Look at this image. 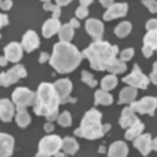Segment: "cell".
Wrapping results in <instances>:
<instances>
[{
    "instance_id": "obj_1",
    "label": "cell",
    "mask_w": 157,
    "mask_h": 157,
    "mask_svg": "<svg viewBox=\"0 0 157 157\" xmlns=\"http://www.w3.org/2000/svg\"><path fill=\"white\" fill-rule=\"evenodd\" d=\"M83 59V55L75 45L67 42H58L54 46L49 64L59 73H69L75 69Z\"/></svg>"
},
{
    "instance_id": "obj_2",
    "label": "cell",
    "mask_w": 157,
    "mask_h": 157,
    "mask_svg": "<svg viewBox=\"0 0 157 157\" xmlns=\"http://www.w3.org/2000/svg\"><path fill=\"white\" fill-rule=\"evenodd\" d=\"M117 54L118 47L116 45H111L109 42L102 40L91 43L82 52L83 58L89 60L91 68L98 71L107 70L111 63L116 59Z\"/></svg>"
},
{
    "instance_id": "obj_3",
    "label": "cell",
    "mask_w": 157,
    "mask_h": 157,
    "mask_svg": "<svg viewBox=\"0 0 157 157\" xmlns=\"http://www.w3.org/2000/svg\"><path fill=\"white\" fill-rule=\"evenodd\" d=\"M34 111L37 115H43L49 121L57 120L59 113L60 98L58 97L54 84L42 83L38 87Z\"/></svg>"
},
{
    "instance_id": "obj_4",
    "label": "cell",
    "mask_w": 157,
    "mask_h": 157,
    "mask_svg": "<svg viewBox=\"0 0 157 157\" xmlns=\"http://www.w3.org/2000/svg\"><path fill=\"white\" fill-rule=\"evenodd\" d=\"M102 113L95 108L90 109L81 121V126L75 129V134L78 137L87 138L90 140L101 138L110 130L111 126L109 124L102 125Z\"/></svg>"
},
{
    "instance_id": "obj_5",
    "label": "cell",
    "mask_w": 157,
    "mask_h": 157,
    "mask_svg": "<svg viewBox=\"0 0 157 157\" xmlns=\"http://www.w3.org/2000/svg\"><path fill=\"white\" fill-rule=\"evenodd\" d=\"M36 93L30 91L29 88L18 87L12 94L13 103L16 105L17 111L25 110L26 107L35 105L36 103Z\"/></svg>"
},
{
    "instance_id": "obj_6",
    "label": "cell",
    "mask_w": 157,
    "mask_h": 157,
    "mask_svg": "<svg viewBox=\"0 0 157 157\" xmlns=\"http://www.w3.org/2000/svg\"><path fill=\"white\" fill-rule=\"evenodd\" d=\"M63 139L58 135H48L43 137L39 143V152L48 156L56 155L62 149Z\"/></svg>"
},
{
    "instance_id": "obj_7",
    "label": "cell",
    "mask_w": 157,
    "mask_h": 157,
    "mask_svg": "<svg viewBox=\"0 0 157 157\" xmlns=\"http://www.w3.org/2000/svg\"><path fill=\"white\" fill-rule=\"evenodd\" d=\"M123 82L127 83L133 88H141V89H147L150 80L147 75H144L141 72L140 68L138 67L137 64L134 65L133 70L130 75H128L127 77L123 78Z\"/></svg>"
},
{
    "instance_id": "obj_8",
    "label": "cell",
    "mask_w": 157,
    "mask_h": 157,
    "mask_svg": "<svg viewBox=\"0 0 157 157\" xmlns=\"http://www.w3.org/2000/svg\"><path fill=\"white\" fill-rule=\"evenodd\" d=\"M130 108L134 112H138L140 114L154 115V111L157 108V98L154 97H145L138 102L131 103Z\"/></svg>"
},
{
    "instance_id": "obj_9",
    "label": "cell",
    "mask_w": 157,
    "mask_h": 157,
    "mask_svg": "<svg viewBox=\"0 0 157 157\" xmlns=\"http://www.w3.org/2000/svg\"><path fill=\"white\" fill-rule=\"evenodd\" d=\"M27 75V72L23 67V65H16L10 69L7 72H2L1 77H0V81H1V85L3 87H7V86L17 83L20 78H25Z\"/></svg>"
},
{
    "instance_id": "obj_10",
    "label": "cell",
    "mask_w": 157,
    "mask_h": 157,
    "mask_svg": "<svg viewBox=\"0 0 157 157\" xmlns=\"http://www.w3.org/2000/svg\"><path fill=\"white\" fill-rule=\"evenodd\" d=\"M54 87L58 97L60 98L61 104L75 102V98H72L70 97V92L72 90V83L68 78H61V80L57 81L54 84Z\"/></svg>"
},
{
    "instance_id": "obj_11",
    "label": "cell",
    "mask_w": 157,
    "mask_h": 157,
    "mask_svg": "<svg viewBox=\"0 0 157 157\" xmlns=\"http://www.w3.org/2000/svg\"><path fill=\"white\" fill-rule=\"evenodd\" d=\"M23 56V47L17 42H12L4 47V57L13 63L19 62Z\"/></svg>"
},
{
    "instance_id": "obj_12",
    "label": "cell",
    "mask_w": 157,
    "mask_h": 157,
    "mask_svg": "<svg viewBox=\"0 0 157 157\" xmlns=\"http://www.w3.org/2000/svg\"><path fill=\"white\" fill-rule=\"evenodd\" d=\"M85 27L88 34H89L95 41H98V40L102 39L103 33H104V24L100 20L94 19V18L88 19L87 21H86Z\"/></svg>"
},
{
    "instance_id": "obj_13",
    "label": "cell",
    "mask_w": 157,
    "mask_h": 157,
    "mask_svg": "<svg viewBox=\"0 0 157 157\" xmlns=\"http://www.w3.org/2000/svg\"><path fill=\"white\" fill-rule=\"evenodd\" d=\"M21 45L23 49L27 52H32L33 50L37 49L40 45V40L36 32L34 30H27L22 38Z\"/></svg>"
},
{
    "instance_id": "obj_14",
    "label": "cell",
    "mask_w": 157,
    "mask_h": 157,
    "mask_svg": "<svg viewBox=\"0 0 157 157\" xmlns=\"http://www.w3.org/2000/svg\"><path fill=\"white\" fill-rule=\"evenodd\" d=\"M128 11L127 3H115L107 10V12L104 14V20L110 21V20L125 17Z\"/></svg>"
},
{
    "instance_id": "obj_15",
    "label": "cell",
    "mask_w": 157,
    "mask_h": 157,
    "mask_svg": "<svg viewBox=\"0 0 157 157\" xmlns=\"http://www.w3.org/2000/svg\"><path fill=\"white\" fill-rule=\"evenodd\" d=\"M133 146L143 154L147 156L152 151V138L150 134H143L134 139Z\"/></svg>"
},
{
    "instance_id": "obj_16",
    "label": "cell",
    "mask_w": 157,
    "mask_h": 157,
    "mask_svg": "<svg viewBox=\"0 0 157 157\" xmlns=\"http://www.w3.org/2000/svg\"><path fill=\"white\" fill-rule=\"evenodd\" d=\"M0 145H1V157H10L12 155L15 145V140L13 136L6 133H1Z\"/></svg>"
},
{
    "instance_id": "obj_17",
    "label": "cell",
    "mask_w": 157,
    "mask_h": 157,
    "mask_svg": "<svg viewBox=\"0 0 157 157\" xmlns=\"http://www.w3.org/2000/svg\"><path fill=\"white\" fill-rule=\"evenodd\" d=\"M137 121H139V118L135 115V112L130 107H126L121 111V116L120 118V125L121 128H130Z\"/></svg>"
},
{
    "instance_id": "obj_18",
    "label": "cell",
    "mask_w": 157,
    "mask_h": 157,
    "mask_svg": "<svg viewBox=\"0 0 157 157\" xmlns=\"http://www.w3.org/2000/svg\"><path fill=\"white\" fill-rule=\"evenodd\" d=\"M61 27H62V25H61V22L59 21V19H55V18L48 19L43 24L42 34L45 38H50L54 36L55 34L59 33Z\"/></svg>"
},
{
    "instance_id": "obj_19",
    "label": "cell",
    "mask_w": 157,
    "mask_h": 157,
    "mask_svg": "<svg viewBox=\"0 0 157 157\" xmlns=\"http://www.w3.org/2000/svg\"><path fill=\"white\" fill-rule=\"evenodd\" d=\"M0 116L3 121H11L15 114V107L11 101L7 98H2L0 102Z\"/></svg>"
},
{
    "instance_id": "obj_20",
    "label": "cell",
    "mask_w": 157,
    "mask_h": 157,
    "mask_svg": "<svg viewBox=\"0 0 157 157\" xmlns=\"http://www.w3.org/2000/svg\"><path fill=\"white\" fill-rule=\"evenodd\" d=\"M128 146L124 141H115L110 146L108 151L109 157H126L128 155Z\"/></svg>"
},
{
    "instance_id": "obj_21",
    "label": "cell",
    "mask_w": 157,
    "mask_h": 157,
    "mask_svg": "<svg viewBox=\"0 0 157 157\" xmlns=\"http://www.w3.org/2000/svg\"><path fill=\"white\" fill-rule=\"evenodd\" d=\"M136 95H137V90L136 88H133L131 86L126 87L121 89L120 93V100H118V104H129L133 103L135 100Z\"/></svg>"
},
{
    "instance_id": "obj_22",
    "label": "cell",
    "mask_w": 157,
    "mask_h": 157,
    "mask_svg": "<svg viewBox=\"0 0 157 157\" xmlns=\"http://www.w3.org/2000/svg\"><path fill=\"white\" fill-rule=\"evenodd\" d=\"M144 129H145V125L140 121H137L127 130V132L125 134L126 139H128V140H134L135 138H137L138 136L141 135V132L144 131Z\"/></svg>"
},
{
    "instance_id": "obj_23",
    "label": "cell",
    "mask_w": 157,
    "mask_h": 157,
    "mask_svg": "<svg viewBox=\"0 0 157 157\" xmlns=\"http://www.w3.org/2000/svg\"><path fill=\"white\" fill-rule=\"evenodd\" d=\"M113 103V97L105 90H98L94 94V104L95 105H111Z\"/></svg>"
},
{
    "instance_id": "obj_24",
    "label": "cell",
    "mask_w": 157,
    "mask_h": 157,
    "mask_svg": "<svg viewBox=\"0 0 157 157\" xmlns=\"http://www.w3.org/2000/svg\"><path fill=\"white\" fill-rule=\"evenodd\" d=\"M62 150L68 155H73L78 150V144L75 138L72 137H65L63 139Z\"/></svg>"
},
{
    "instance_id": "obj_25",
    "label": "cell",
    "mask_w": 157,
    "mask_h": 157,
    "mask_svg": "<svg viewBox=\"0 0 157 157\" xmlns=\"http://www.w3.org/2000/svg\"><path fill=\"white\" fill-rule=\"evenodd\" d=\"M73 35H75V29L70 25V23H66L62 25L60 32H59V38L61 42H67L69 43L71 41Z\"/></svg>"
},
{
    "instance_id": "obj_26",
    "label": "cell",
    "mask_w": 157,
    "mask_h": 157,
    "mask_svg": "<svg viewBox=\"0 0 157 157\" xmlns=\"http://www.w3.org/2000/svg\"><path fill=\"white\" fill-rule=\"evenodd\" d=\"M144 46L150 47L153 52L157 49V29L147 33L144 38Z\"/></svg>"
},
{
    "instance_id": "obj_27",
    "label": "cell",
    "mask_w": 157,
    "mask_h": 157,
    "mask_svg": "<svg viewBox=\"0 0 157 157\" xmlns=\"http://www.w3.org/2000/svg\"><path fill=\"white\" fill-rule=\"evenodd\" d=\"M131 29H132V24L128 21H124V22H121V23L115 27L114 33L117 37L124 38L130 34Z\"/></svg>"
},
{
    "instance_id": "obj_28",
    "label": "cell",
    "mask_w": 157,
    "mask_h": 157,
    "mask_svg": "<svg viewBox=\"0 0 157 157\" xmlns=\"http://www.w3.org/2000/svg\"><path fill=\"white\" fill-rule=\"evenodd\" d=\"M116 85H117V78H116L114 75H106V77L102 80V82H101L102 89L105 91L112 90L113 88L116 87Z\"/></svg>"
},
{
    "instance_id": "obj_29",
    "label": "cell",
    "mask_w": 157,
    "mask_h": 157,
    "mask_svg": "<svg viewBox=\"0 0 157 157\" xmlns=\"http://www.w3.org/2000/svg\"><path fill=\"white\" fill-rule=\"evenodd\" d=\"M32 118L30 115L29 114L26 110H19L17 111V115H16V123L18 124L19 127L25 128L29 126V124L30 123Z\"/></svg>"
},
{
    "instance_id": "obj_30",
    "label": "cell",
    "mask_w": 157,
    "mask_h": 157,
    "mask_svg": "<svg viewBox=\"0 0 157 157\" xmlns=\"http://www.w3.org/2000/svg\"><path fill=\"white\" fill-rule=\"evenodd\" d=\"M108 71L113 73L115 75V73H123L127 70V65L125 64V62L121 60L115 59L112 63L110 64V66L108 67Z\"/></svg>"
},
{
    "instance_id": "obj_31",
    "label": "cell",
    "mask_w": 157,
    "mask_h": 157,
    "mask_svg": "<svg viewBox=\"0 0 157 157\" xmlns=\"http://www.w3.org/2000/svg\"><path fill=\"white\" fill-rule=\"evenodd\" d=\"M43 9L45 11H52V18L58 19L61 15V9L58 4H52L50 1H44L43 2Z\"/></svg>"
},
{
    "instance_id": "obj_32",
    "label": "cell",
    "mask_w": 157,
    "mask_h": 157,
    "mask_svg": "<svg viewBox=\"0 0 157 157\" xmlns=\"http://www.w3.org/2000/svg\"><path fill=\"white\" fill-rule=\"evenodd\" d=\"M58 123L62 127H69L71 125V115L68 111H64L61 115L58 117Z\"/></svg>"
},
{
    "instance_id": "obj_33",
    "label": "cell",
    "mask_w": 157,
    "mask_h": 157,
    "mask_svg": "<svg viewBox=\"0 0 157 157\" xmlns=\"http://www.w3.org/2000/svg\"><path fill=\"white\" fill-rule=\"evenodd\" d=\"M82 81L86 83L88 86H90V87H95L98 85V81L93 78V75L91 73L86 71V70L82 71Z\"/></svg>"
},
{
    "instance_id": "obj_34",
    "label": "cell",
    "mask_w": 157,
    "mask_h": 157,
    "mask_svg": "<svg viewBox=\"0 0 157 157\" xmlns=\"http://www.w3.org/2000/svg\"><path fill=\"white\" fill-rule=\"evenodd\" d=\"M134 56V49L133 48H127L125 50L121 52V57H120V60L123 61V62H126V61H129L133 58Z\"/></svg>"
},
{
    "instance_id": "obj_35",
    "label": "cell",
    "mask_w": 157,
    "mask_h": 157,
    "mask_svg": "<svg viewBox=\"0 0 157 157\" xmlns=\"http://www.w3.org/2000/svg\"><path fill=\"white\" fill-rule=\"evenodd\" d=\"M88 9L87 7H84V6H78L75 11V16L78 17V19H84L87 17L88 15Z\"/></svg>"
},
{
    "instance_id": "obj_36",
    "label": "cell",
    "mask_w": 157,
    "mask_h": 157,
    "mask_svg": "<svg viewBox=\"0 0 157 157\" xmlns=\"http://www.w3.org/2000/svg\"><path fill=\"white\" fill-rule=\"evenodd\" d=\"M143 3L150 10L151 13H156L157 12V1H154V0H149V1H145L144 0Z\"/></svg>"
},
{
    "instance_id": "obj_37",
    "label": "cell",
    "mask_w": 157,
    "mask_h": 157,
    "mask_svg": "<svg viewBox=\"0 0 157 157\" xmlns=\"http://www.w3.org/2000/svg\"><path fill=\"white\" fill-rule=\"evenodd\" d=\"M146 29H148V32L157 29V19H150L149 20L146 24Z\"/></svg>"
},
{
    "instance_id": "obj_38",
    "label": "cell",
    "mask_w": 157,
    "mask_h": 157,
    "mask_svg": "<svg viewBox=\"0 0 157 157\" xmlns=\"http://www.w3.org/2000/svg\"><path fill=\"white\" fill-rule=\"evenodd\" d=\"M12 4H13V2L11 0H6V1L2 0V1L0 2V6H1V9L4 10V11H9V10L12 7Z\"/></svg>"
},
{
    "instance_id": "obj_39",
    "label": "cell",
    "mask_w": 157,
    "mask_h": 157,
    "mask_svg": "<svg viewBox=\"0 0 157 157\" xmlns=\"http://www.w3.org/2000/svg\"><path fill=\"white\" fill-rule=\"evenodd\" d=\"M0 23H1V27H3L9 24V18H7L6 15H4V14L0 15Z\"/></svg>"
},
{
    "instance_id": "obj_40",
    "label": "cell",
    "mask_w": 157,
    "mask_h": 157,
    "mask_svg": "<svg viewBox=\"0 0 157 157\" xmlns=\"http://www.w3.org/2000/svg\"><path fill=\"white\" fill-rule=\"evenodd\" d=\"M50 60V58H49V55L47 54V52H42L41 55H40V58H39V62L40 63H45L47 60Z\"/></svg>"
},
{
    "instance_id": "obj_41",
    "label": "cell",
    "mask_w": 157,
    "mask_h": 157,
    "mask_svg": "<svg viewBox=\"0 0 157 157\" xmlns=\"http://www.w3.org/2000/svg\"><path fill=\"white\" fill-rule=\"evenodd\" d=\"M54 129H55V126L52 125L50 121H48V123H46L44 125V130L46 131V132H52V131H54Z\"/></svg>"
},
{
    "instance_id": "obj_42",
    "label": "cell",
    "mask_w": 157,
    "mask_h": 157,
    "mask_svg": "<svg viewBox=\"0 0 157 157\" xmlns=\"http://www.w3.org/2000/svg\"><path fill=\"white\" fill-rule=\"evenodd\" d=\"M150 80L153 84L157 85V71H154V70L152 71V73L150 75Z\"/></svg>"
},
{
    "instance_id": "obj_43",
    "label": "cell",
    "mask_w": 157,
    "mask_h": 157,
    "mask_svg": "<svg viewBox=\"0 0 157 157\" xmlns=\"http://www.w3.org/2000/svg\"><path fill=\"white\" fill-rule=\"evenodd\" d=\"M100 3L102 4L104 7H107V9H109V7L112 6L113 4H114V3H113V1H104V0L100 1Z\"/></svg>"
},
{
    "instance_id": "obj_44",
    "label": "cell",
    "mask_w": 157,
    "mask_h": 157,
    "mask_svg": "<svg viewBox=\"0 0 157 157\" xmlns=\"http://www.w3.org/2000/svg\"><path fill=\"white\" fill-rule=\"evenodd\" d=\"M70 25L73 27V29H78V27H80V23H78V21L77 19H75V18H72L71 20H70Z\"/></svg>"
},
{
    "instance_id": "obj_45",
    "label": "cell",
    "mask_w": 157,
    "mask_h": 157,
    "mask_svg": "<svg viewBox=\"0 0 157 157\" xmlns=\"http://www.w3.org/2000/svg\"><path fill=\"white\" fill-rule=\"evenodd\" d=\"M80 3H81V6L87 7L88 6H90V4L92 3V1H91V0H81Z\"/></svg>"
},
{
    "instance_id": "obj_46",
    "label": "cell",
    "mask_w": 157,
    "mask_h": 157,
    "mask_svg": "<svg viewBox=\"0 0 157 157\" xmlns=\"http://www.w3.org/2000/svg\"><path fill=\"white\" fill-rule=\"evenodd\" d=\"M152 150L157 151V137L154 140H152Z\"/></svg>"
},
{
    "instance_id": "obj_47",
    "label": "cell",
    "mask_w": 157,
    "mask_h": 157,
    "mask_svg": "<svg viewBox=\"0 0 157 157\" xmlns=\"http://www.w3.org/2000/svg\"><path fill=\"white\" fill-rule=\"evenodd\" d=\"M70 1H61V0H58L57 1V4L58 6H66V4H69Z\"/></svg>"
},
{
    "instance_id": "obj_48",
    "label": "cell",
    "mask_w": 157,
    "mask_h": 157,
    "mask_svg": "<svg viewBox=\"0 0 157 157\" xmlns=\"http://www.w3.org/2000/svg\"><path fill=\"white\" fill-rule=\"evenodd\" d=\"M7 64V59L6 57H1V66H6Z\"/></svg>"
},
{
    "instance_id": "obj_49",
    "label": "cell",
    "mask_w": 157,
    "mask_h": 157,
    "mask_svg": "<svg viewBox=\"0 0 157 157\" xmlns=\"http://www.w3.org/2000/svg\"><path fill=\"white\" fill-rule=\"evenodd\" d=\"M35 157H50V156L46 155V154H43V153H40V152H38Z\"/></svg>"
},
{
    "instance_id": "obj_50",
    "label": "cell",
    "mask_w": 157,
    "mask_h": 157,
    "mask_svg": "<svg viewBox=\"0 0 157 157\" xmlns=\"http://www.w3.org/2000/svg\"><path fill=\"white\" fill-rule=\"evenodd\" d=\"M55 157H66V156H65L63 153H57V154L55 155Z\"/></svg>"
},
{
    "instance_id": "obj_51",
    "label": "cell",
    "mask_w": 157,
    "mask_h": 157,
    "mask_svg": "<svg viewBox=\"0 0 157 157\" xmlns=\"http://www.w3.org/2000/svg\"><path fill=\"white\" fill-rule=\"evenodd\" d=\"M98 152H100V153H105L106 150H105V148H104V147L102 146V147L100 148V150H98Z\"/></svg>"
},
{
    "instance_id": "obj_52",
    "label": "cell",
    "mask_w": 157,
    "mask_h": 157,
    "mask_svg": "<svg viewBox=\"0 0 157 157\" xmlns=\"http://www.w3.org/2000/svg\"><path fill=\"white\" fill-rule=\"evenodd\" d=\"M153 70L154 71H157V62H155L153 64Z\"/></svg>"
}]
</instances>
